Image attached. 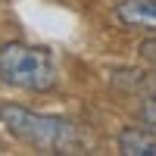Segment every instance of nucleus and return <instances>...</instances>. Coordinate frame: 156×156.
I'll return each instance as SVG.
<instances>
[{"label": "nucleus", "instance_id": "6", "mask_svg": "<svg viewBox=\"0 0 156 156\" xmlns=\"http://www.w3.org/2000/svg\"><path fill=\"white\" fill-rule=\"evenodd\" d=\"M140 50H144V56H147L150 62H156V37H153V41H147V44L140 47Z\"/></svg>", "mask_w": 156, "mask_h": 156}, {"label": "nucleus", "instance_id": "5", "mask_svg": "<svg viewBox=\"0 0 156 156\" xmlns=\"http://www.w3.org/2000/svg\"><path fill=\"white\" fill-rule=\"evenodd\" d=\"M140 119H144V125H150L153 131H156V97L147 100L144 106H140Z\"/></svg>", "mask_w": 156, "mask_h": 156}, {"label": "nucleus", "instance_id": "3", "mask_svg": "<svg viewBox=\"0 0 156 156\" xmlns=\"http://www.w3.org/2000/svg\"><path fill=\"white\" fill-rule=\"evenodd\" d=\"M115 19L128 28L156 31V0H122L115 6Z\"/></svg>", "mask_w": 156, "mask_h": 156}, {"label": "nucleus", "instance_id": "2", "mask_svg": "<svg viewBox=\"0 0 156 156\" xmlns=\"http://www.w3.org/2000/svg\"><path fill=\"white\" fill-rule=\"evenodd\" d=\"M0 78L22 90H50L56 84L53 56L44 47L3 44L0 47Z\"/></svg>", "mask_w": 156, "mask_h": 156}, {"label": "nucleus", "instance_id": "4", "mask_svg": "<svg viewBox=\"0 0 156 156\" xmlns=\"http://www.w3.org/2000/svg\"><path fill=\"white\" fill-rule=\"evenodd\" d=\"M119 153L125 156H156V131H140V128H125L119 134Z\"/></svg>", "mask_w": 156, "mask_h": 156}, {"label": "nucleus", "instance_id": "1", "mask_svg": "<svg viewBox=\"0 0 156 156\" xmlns=\"http://www.w3.org/2000/svg\"><path fill=\"white\" fill-rule=\"evenodd\" d=\"M0 122L25 144H34L41 150H69L75 144L72 122L59 119V115L31 112L25 106H16V103H0Z\"/></svg>", "mask_w": 156, "mask_h": 156}]
</instances>
